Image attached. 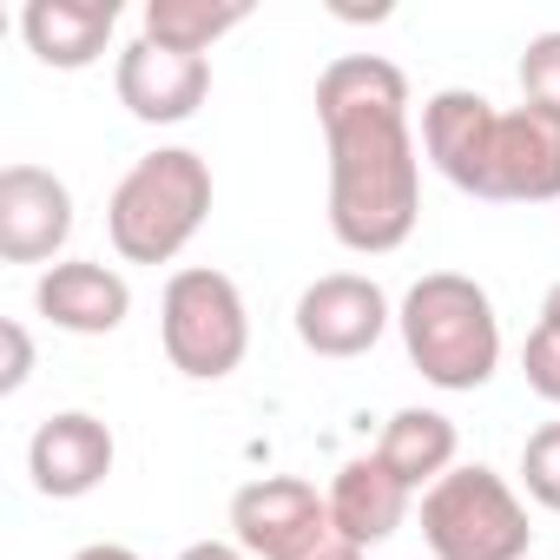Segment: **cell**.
Masks as SVG:
<instances>
[{
    "mask_svg": "<svg viewBox=\"0 0 560 560\" xmlns=\"http://www.w3.org/2000/svg\"><path fill=\"white\" fill-rule=\"evenodd\" d=\"M330 145V231L357 257H389L422 218V145L409 132V80L383 54H337L317 80Z\"/></svg>",
    "mask_w": 560,
    "mask_h": 560,
    "instance_id": "6da1fadb",
    "label": "cell"
},
{
    "mask_svg": "<svg viewBox=\"0 0 560 560\" xmlns=\"http://www.w3.org/2000/svg\"><path fill=\"white\" fill-rule=\"evenodd\" d=\"M396 330H402V350L422 370V383H435L448 396L488 389L501 370L494 298L462 270H422L396 304Z\"/></svg>",
    "mask_w": 560,
    "mask_h": 560,
    "instance_id": "7a4b0ae2",
    "label": "cell"
},
{
    "mask_svg": "<svg viewBox=\"0 0 560 560\" xmlns=\"http://www.w3.org/2000/svg\"><path fill=\"white\" fill-rule=\"evenodd\" d=\"M211 218V165L191 145H159L106 198V237L126 264H172Z\"/></svg>",
    "mask_w": 560,
    "mask_h": 560,
    "instance_id": "3957f363",
    "label": "cell"
},
{
    "mask_svg": "<svg viewBox=\"0 0 560 560\" xmlns=\"http://www.w3.org/2000/svg\"><path fill=\"white\" fill-rule=\"evenodd\" d=\"M422 540L435 560H527L534 521L508 475L488 462H455L422 494Z\"/></svg>",
    "mask_w": 560,
    "mask_h": 560,
    "instance_id": "277c9868",
    "label": "cell"
},
{
    "mask_svg": "<svg viewBox=\"0 0 560 560\" xmlns=\"http://www.w3.org/2000/svg\"><path fill=\"white\" fill-rule=\"evenodd\" d=\"M159 343L165 363L191 383H224L244 350H250V311L244 291L231 284L224 270L211 264H185L165 277V298H159Z\"/></svg>",
    "mask_w": 560,
    "mask_h": 560,
    "instance_id": "5b68a950",
    "label": "cell"
},
{
    "mask_svg": "<svg viewBox=\"0 0 560 560\" xmlns=\"http://www.w3.org/2000/svg\"><path fill=\"white\" fill-rule=\"evenodd\" d=\"M396 311H389V291L363 270H330L298 298V343L311 357H330V363H350V357H370L383 337H389Z\"/></svg>",
    "mask_w": 560,
    "mask_h": 560,
    "instance_id": "8992f818",
    "label": "cell"
},
{
    "mask_svg": "<svg viewBox=\"0 0 560 560\" xmlns=\"http://www.w3.org/2000/svg\"><path fill=\"white\" fill-rule=\"evenodd\" d=\"M113 93L139 126H185L205 100H211V60L198 54H172L159 40H126L119 67H113Z\"/></svg>",
    "mask_w": 560,
    "mask_h": 560,
    "instance_id": "52a82bcc",
    "label": "cell"
},
{
    "mask_svg": "<svg viewBox=\"0 0 560 560\" xmlns=\"http://www.w3.org/2000/svg\"><path fill=\"white\" fill-rule=\"evenodd\" d=\"M494 100L475 86H442L422 100V159L468 198H488V165H494Z\"/></svg>",
    "mask_w": 560,
    "mask_h": 560,
    "instance_id": "ba28073f",
    "label": "cell"
},
{
    "mask_svg": "<svg viewBox=\"0 0 560 560\" xmlns=\"http://www.w3.org/2000/svg\"><path fill=\"white\" fill-rule=\"evenodd\" d=\"M73 237V191L47 165L0 172V257L8 264H60Z\"/></svg>",
    "mask_w": 560,
    "mask_h": 560,
    "instance_id": "9c48e42d",
    "label": "cell"
},
{
    "mask_svg": "<svg viewBox=\"0 0 560 560\" xmlns=\"http://www.w3.org/2000/svg\"><path fill=\"white\" fill-rule=\"evenodd\" d=\"M113 462H119V442H113V429H106L100 416H86V409L47 416V422L34 429V442H27V475H34V488H40L47 501H80V494H93V488L113 475Z\"/></svg>",
    "mask_w": 560,
    "mask_h": 560,
    "instance_id": "30bf717a",
    "label": "cell"
},
{
    "mask_svg": "<svg viewBox=\"0 0 560 560\" xmlns=\"http://www.w3.org/2000/svg\"><path fill=\"white\" fill-rule=\"evenodd\" d=\"M34 311L67 337H113L132 317V284L100 257H60V264L40 270Z\"/></svg>",
    "mask_w": 560,
    "mask_h": 560,
    "instance_id": "8fae6325",
    "label": "cell"
},
{
    "mask_svg": "<svg viewBox=\"0 0 560 560\" xmlns=\"http://www.w3.org/2000/svg\"><path fill=\"white\" fill-rule=\"evenodd\" d=\"M494 205H547L560 198V119L540 106H514L494 126V165H488Z\"/></svg>",
    "mask_w": 560,
    "mask_h": 560,
    "instance_id": "7c38bea8",
    "label": "cell"
},
{
    "mask_svg": "<svg viewBox=\"0 0 560 560\" xmlns=\"http://www.w3.org/2000/svg\"><path fill=\"white\" fill-rule=\"evenodd\" d=\"M330 501L317 494V481L304 475H257L231 494V540L250 553V560H277Z\"/></svg>",
    "mask_w": 560,
    "mask_h": 560,
    "instance_id": "4fadbf2b",
    "label": "cell"
},
{
    "mask_svg": "<svg viewBox=\"0 0 560 560\" xmlns=\"http://www.w3.org/2000/svg\"><path fill=\"white\" fill-rule=\"evenodd\" d=\"M119 34V0H27L21 40L54 73H86Z\"/></svg>",
    "mask_w": 560,
    "mask_h": 560,
    "instance_id": "5bb4252c",
    "label": "cell"
},
{
    "mask_svg": "<svg viewBox=\"0 0 560 560\" xmlns=\"http://www.w3.org/2000/svg\"><path fill=\"white\" fill-rule=\"evenodd\" d=\"M324 501H330L337 527L370 553V547H383V540L409 521V501H416V494H409V488L389 475V462L370 448V455H350V462L337 468V481H330Z\"/></svg>",
    "mask_w": 560,
    "mask_h": 560,
    "instance_id": "9a60e30c",
    "label": "cell"
},
{
    "mask_svg": "<svg viewBox=\"0 0 560 560\" xmlns=\"http://www.w3.org/2000/svg\"><path fill=\"white\" fill-rule=\"evenodd\" d=\"M376 455L389 462V475H396L409 494H429V488L455 468L462 435H455V422H448L442 409H396V416L383 422V435H376Z\"/></svg>",
    "mask_w": 560,
    "mask_h": 560,
    "instance_id": "2e32d148",
    "label": "cell"
},
{
    "mask_svg": "<svg viewBox=\"0 0 560 560\" xmlns=\"http://www.w3.org/2000/svg\"><path fill=\"white\" fill-rule=\"evenodd\" d=\"M250 21V0H145V40L172 47V54H211L231 27Z\"/></svg>",
    "mask_w": 560,
    "mask_h": 560,
    "instance_id": "e0dca14e",
    "label": "cell"
},
{
    "mask_svg": "<svg viewBox=\"0 0 560 560\" xmlns=\"http://www.w3.org/2000/svg\"><path fill=\"white\" fill-rule=\"evenodd\" d=\"M521 488H527L534 508L560 514V422H540L521 442Z\"/></svg>",
    "mask_w": 560,
    "mask_h": 560,
    "instance_id": "ac0fdd59",
    "label": "cell"
},
{
    "mask_svg": "<svg viewBox=\"0 0 560 560\" xmlns=\"http://www.w3.org/2000/svg\"><path fill=\"white\" fill-rule=\"evenodd\" d=\"M521 106H540V113L560 119V27L527 40V54H521Z\"/></svg>",
    "mask_w": 560,
    "mask_h": 560,
    "instance_id": "d6986e66",
    "label": "cell"
},
{
    "mask_svg": "<svg viewBox=\"0 0 560 560\" xmlns=\"http://www.w3.org/2000/svg\"><path fill=\"white\" fill-rule=\"evenodd\" d=\"M521 376H527V389H534L540 402L560 409V330H547V324L527 330V343H521Z\"/></svg>",
    "mask_w": 560,
    "mask_h": 560,
    "instance_id": "ffe728a7",
    "label": "cell"
},
{
    "mask_svg": "<svg viewBox=\"0 0 560 560\" xmlns=\"http://www.w3.org/2000/svg\"><path fill=\"white\" fill-rule=\"evenodd\" d=\"M277 560H363V547H357V540L337 527V514L324 508V514H317V521L284 547V553H277Z\"/></svg>",
    "mask_w": 560,
    "mask_h": 560,
    "instance_id": "44dd1931",
    "label": "cell"
},
{
    "mask_svg": "<svg viewBox=\"0 0 560 560\" xmlns=\"http://www.w3.org/2000/svg\"><path fill=\"white\" fill-rule=\"evenodd\" d=\"M0 343H8V370H0V396H21L34 376V337L27 324H0Z\"/></svg>",
    "mask_w": 560,
    "mask_h": 560,
    "instance_id": "7402d4cb",
    "label": "cell"
},
{
    "mask_svg": "<svg viewBox=\"0 0 560 560\" xmlns=\"http://www.w3.org/2000/svg\"><path fill=\"white\" fill-rule=\"evenodd\" d=\"M178 560H250V553H244L237 540H191Z\"/></svg>",
    "mask_w": 560,
    "mask_h": 560,
    "instance_id": "603a6c76",
    "label": "cell"
},
{
    "mask_svg": "<svg viewBox=\"0 0 560 560\" xmlns=\"http://www.w3.org/2000/svg\"><path fill=\"white\" fill-rule=\"evenodd\" d=\"M73 560H139V553H132L126 540H93V547H80Z\"/></svg>",
    "mask_w": 560,
    "mask_h": 560,
    "instance_id": "cb8c5ba5",
    "label": "cell"
},
{
    "mask_svg": "<svg viewBox=\"0 0 560 560\" xmlns=\"http://www.w3.org/2000/svg\"><path fill=\"white\" fill-rule=\"evenodd\" d=\"M540 324H547V330H560V284L540 298Z\"/></svg>",
    "mask_w": 560,
    "mask_h": 560,
    "instance_id": "d4e9b609",
    "label": "cell"
}]
</instances>
